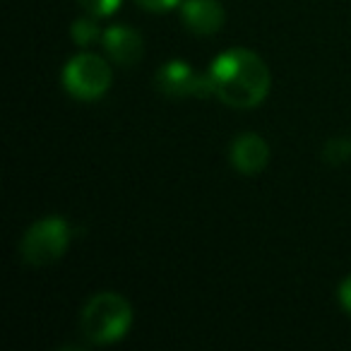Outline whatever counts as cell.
Instances as JSON below:
<instances>
[{"instance_id":"obj_3","label":"cell","mask_w":351,"mask_h":351,"mask_svg":"<svg viewBox=\"0 0 351 351\" xmlns=\"http://www.w3.org/2000/svg\"><path fill=\"white\" fill-rule=\"evenodd\" d=\"M70 245V226L63 217H46L27 229L20 243V255L32 267H46L65 255Z\"/></svg>"},{"instance_id":"obj_10","label":"cell","mask_w":351,"mask_h":351,"mask_svg":"<svg viewBox=\"0 0 351 351\" xmlns=\"http://www.w3.org/2000/svg\"><path fill=\"white\" fill-rule=\"evenodd\" d=\"M322 156H325L327 164H344V161L351 159V140H344V137H332L327 140L325 149H322Z\"/></svg>"},{"instance_id":"obj_9","label":"cell","mask_w":351,"mask_h":351,"mask_svg":"<svg viewBox=\"0 0 351 351\" xmlns=\"http://www.w3.org/2000/svg\"><path fill=\"white\" fill-rule=\"evenodd\" d=\"M70 36H73V41L77 46H92L94 41L101 36V32H99L97 27V17H80V20L73 22V27H70Z\"/></svg>"},{"instance_id":"obj_6","label":"cell","mask_w":351,"mask_h":351,"mask_svg":"<svg viewBox=\"0 0 351 351\" xmlns=\"http://www.w3.org/2000/svg\"><path fill=\"white\" fill-rule=\"evenodd\" d=\"M181 20L188 32L197 36H210L224 27L226 12L219 0H183Z\"/></svg>"},{"instance_id":"obj_13","label":"cell","mask_w":351,"mask_h":351,"mask_svg":"<svg viewBox=\"0 0 351 351\" xmlns=\"http://www.w3.org/2000/svg\"><path fill=\"white\" fill-rule=\"evenodd\" d=\"M339 303L346 313H351V274L341 282V287H339Z\"/></svg>"},{"instance_id":"obj_11","label":"cell","mask_w":351,"mask_h":351,"mask_svg":"<svg viewBox=\"0 0 351 351\" xmlns=\"http://www.w3.org/2000/svg\"><path fill=\"white\" fill-rule=\"evenodd\" d=\"M80 5L89 12L92 17H108L121 8L123 0H77Z\"/></svg>"},{"instance_id":"obj_7","label":"cell","mask_w":351,"mask_h":351,"mask_svg":"<svg viewBox=\"0 0 351 351\" xmlns=\"http://www.w3.org/2000/svg\"><path fill=\"white\" fill-rule=\"evenodd\" d=\"M104 49H106L108 58L116 65H123V68H130V65H137L142 60V53H145V41H142V34L130 27L123 25H113L104 32Z\"/></svg>"},{"instance_id":"obj_12","label":"cell","mask_w":351,"mask_h":351,"mask_svg":"<svg viewBox=\"0 0 351 351\" xmlns=\"http://www.w3.org/2000/svg\"><path fill=\"white\" fill-rule=\"evenodd\" d=\"M135 3L152 12H166V10H171V8L181 5V0H135Z\"/></svg>"},{"instance_id":"obj_5","label":"cell","mask_w":351,"mask_h":351,"mask_svg":"<svg viewBox=\"0 0 351 351\" xmlns=\"http://www.w3.org/2000/svg\"><path fill=\"white\" fill-rule=\"evenodd\" d=\"M154 84L164 97L186 99V97H210L212 82L207 75L197 73L186 60H169L156 70Z\"/></svg>"},{"instance_id":"obj_1","label":"cell","mask_w":351,"mask_h":351,"mask_svg":"<svg viewBox=\"0 0 351 351\" xmlns=\"http://www.w3.org/2000/svg\"><path fill=\"white\" fill-rule=\"evenodd\" d=\"M207 77L212 94L226 106L253 108L269 92V68L258 53L248 49H231L212 60Z\"/></svg>"},{"instance_id":"obj_4","label":"cell","mask_w":351,"mask_h":351,"mask_svg":"<svg viewBox=\"0 0 351 351\" xmlns=\"http://www.w3.org/2000/svg\"><path fill=\"white\" fill-rule=\"evenodd\" d=\"M63 84L75 99L92 101L111 87V65L94 53H77L63 68Z\"/></svg>"},{"instance_id":"obj_2","label":"cell","mask_w":351,"mask_h":351,"mask_svg":"<svg viewBox=\"0 0 351 351\" xmlns=\"http://www.w3.org/2000/svg\"><path fill=\"white\" fill-rule=\"evenodd\" d=\"M132 325V306L116 291H101L87 301L80 315L82 337L94 346L123 339Z\"/></svg>"},{"instance_id":"obj_8","label":"cell","mask_w":351,"mask_h":351,"mask_svg":"<svg viewBox=\"0 0 351 351\" xmlns=\"http://www.w3.org/2000/svg\"><path fill=\"white\" fill-rule=\"evenodd\" d=\"M269 161V145L258 132H243L231 145V164L245 176L260 173Z\"/></svg>"}]
</instances>
